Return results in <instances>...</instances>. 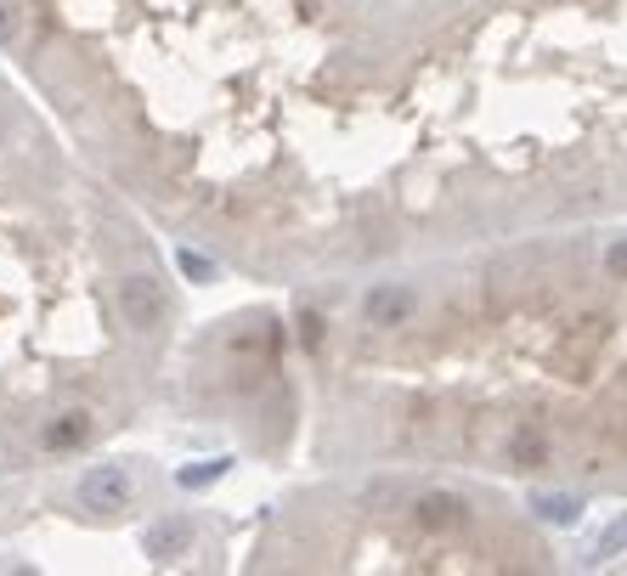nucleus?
I'll return each mask as SVG.
<instances>
[{
	"label": "nucleus",
	"instance_id": "1",
	"mask_svg": "<svg viewBox=\"0 0 627 576\" xmlns=\"http://www.w3.org/2000/svg\"><path fill=\"white\" fill-rule=\"evenodd\" d=\"M390 0H0L85 164L267 289L390 266L374 40Z\"/></svg>",
	"mask_w": 627,
	"mask_h": 576
},
{
	"label": "nucleus",
	"instance_id": "2",
	"mask_svg": "<svg viewBox=\"0 0 627 576\" xmlns=\"http://www.w3.org/2000/svg\"><path fill=\"white\" fill-rule=\"evenodd\" d=\"M317 407L351 469L627 503V221L356 278L317 339Z\"/></svg>",
	"mask_w": 627,
	"mask_h": 576
},
{
	"label": "nucleus",
	"instance_id": "3",
	"mask_svg": "<svg viewBox=\"0 0 627 576\" xmlns=\"http://www.w3.org/2000/svg\"><path fill=\"white\" fill-rule=\"evenodd\" d=\"M374 114L395 260L627 221V0H390Z\"/></svg>",
	"mask_w": 627,
	"mask_h": 576
}]
</instances>
